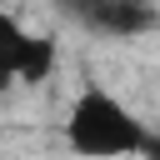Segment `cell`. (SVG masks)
I'll use <instances>...</instances> for the list:
<instances>
[{"label":"cell","mask_w":160,"mask_h":160,"mask_svg":"<svg viewBox=\"0 0 160 160\" xmlns=\"http://www.w3.org/2000/svg\"><path fill=\"white\" fill-rule=\"evenodd\" d=\"M60 135H65V150L75 160H140L155 150L150 125L100 80H85L70 95Z\"/></svg>","instance_id":"cell-1"},{"label":"cell","mask_w":160,"mask_h":160,"mask_svg":"<svg viewBox=\"0 0 160 160\" xmlns=\"http://www.w3.org/2000/svg\"><path fill=\"white\" fill-rule=\"evenodd\" d=\"M30 45V25L10 10H0V85H20V60Z\"/></svg>","instance_id":"cell-2"},{"label":"cell","mask_w":160,"mask_h":160,"mask_svg":"<svg viewBox=\"0 0 160 160\" xmlns=\"http://www.w3.org/2000/svg\"><path fill=\"white\" fill-rule=\"evenodd\" d=\"M55 65H60V40L30 30V45H25V60H20V85H45L55 75Z\"/></svg>","instance_id":"cell-3"}]
</instances>
